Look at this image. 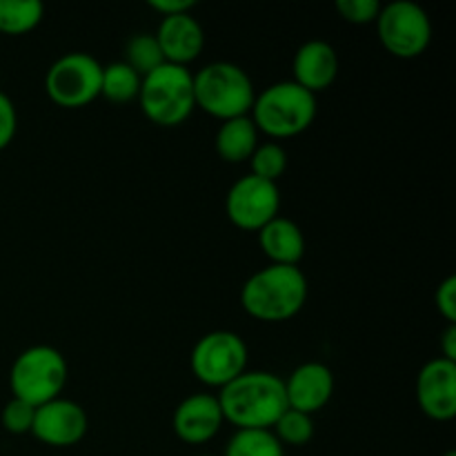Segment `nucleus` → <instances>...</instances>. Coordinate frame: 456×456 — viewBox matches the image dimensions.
Segmentation results:
<instances>
[{"label": "nucleus", "mask_w": 456, "mask_h": 456, "mask_svg": "<svg viewBox=\"0 0 456 456\" xmlns=\"http://www.w3.org/2000/svg\"><path fill=\"white\" fill-rule=\"evenodd\" d=\"M223 419L239 430H272L288 410L283 379L272 372H248L218 392Z\"/></svg>", "instance_id": "1"}, {"label": "nucleus", "mask_w": 456, "mask_h": 456, "mask_svg": "<svg viewBox=\"0 0 456 456\" xmlns=\"http://www.w3.org/2000/svg\"><path fill=\"white\" fill-rule=\"evenodd\" d=\"M307 301V279L298 265H267L254 272L240 289V305L263 323H283Z\"/></svg>", "instance_id": "2"}, {"label": "nucleus", "mask_w": 456, "mask_h": 456, "mask_svg": "<svg viewBox=\"0 0 456 456\" xmlns=\"http://www.w3.org/2000/svg\"><path fill=\"white\" fill-rule=\"evenodd\" d=\"M191 80H194V105L200 107L205 114L218 120H232L249 116L252 111L256 89L243 67L225 61L209 62L191 74Z\"/></svg>", "instance_id": "3"}, {"label": "nucleus", "mask_w": 456, "mask_h": 456, "mask_svg": "<svg viewBox=\"0 0 456 456\" xmlns=\"http://www.w3.org/2000/svg\"><path fill=\"white\" fill-rule=\"evenodd\" d=\"M249 118L272 138L298 136L314 123L316 96L294 80H281L256 94Z\"/></svg>", "instance_id": "4"}, {"label": "nucleus", "mask_w": 456, "mask_h": 456, "mask_svg": "<svg viewBox=\"0 0 456 456\" xmlns=\"http://www.w3.org/2000/svg\"><path fill=\"white\" fill-rule=\"evenodd\" d=\"M138 102L147 118L159 127H176L190 118L194 105V80L187 67L160 65L142 76Z\"/></svg>", "instance_id": "5"}, {"label": "nucleus", "mask_w": 456, "mask_h": 456, "mask_svg": "<svg viewBox=\"0 0 456 456\" xmlns=\"http://www.w3.org/2000/svg\"><path fill=\"white\" fill-rule=\"evenodd\" d=\"M67 361L56 347L34 346L16 356L9 370V387L13 399L40 408L58 399L67 386Z\"/></svg>", "instance_id": "6"}, {"label": "nucleus", "mask_w": 456, "mask_h": 456, "mask_svg": "<svg viewBox=\"0 0 456 456\" xmlns=\"http://www.w3.org/2000/svg\"><path fill=\"white\" fill-rule=\"evenodd\" d=\"M102 65L85 52H69L58 58L45 76V92L65 110H80L101 96Z\"/></svg>", "instance_id": "7"}, {"label": "nucleus", "mask_w": 456, "mask_h": 456, "mask_svg": "<svg viewBox=\"0 0 456 456\" xmlns=\"http://www.w3.org/2000/svg\"><path fill=\"white\" fill-rule=\"evenodd\" d=\"M377 34L383 47L396 58H419L432 40V22L426 9L412 0H392L377 18Z\"/></svg>", "instance_id": "8"}, {"label": "nucleus", "mask_w": 456, "mask_h": 456, "mask_svg": "<svg viewBox=\"0 0 456 456\" xmlns=\"http://www.w3.org/2000/svg\"><path fill=\"white\" fill-rule=\"evenodd\" d=\"M191 372L209 387H225L248 368V346L230 330H216L196 341L190 356Z\"/></svg>", "instance_id": "9"}, {"label": "nucleus", "mask_w": 456, "mask_h": 456, "mask_svg": "<svg viewBox=\"0 0 456 456\" xmlns=\"http://www.w3.org/2000/svg\"><path fill=\"white\" fill-rule=\"evenodd\" d=\"M281 191L276 183L263 178L248 176L239 178L225 196V212L239 230L258 232L263 225L279 216Z\"/></svg>", "instance_id": "10"}, {"label": "nucleus", "mask_w": 456, "mask_h": 456, "mask_svg": "<svg viewBox=\"0 0 456 456\" xmlns=\"http://www.w3.org/2000/svg\"><path fill=\"white\" fill-rule=\"evenodd\" d=\"M87 414L69 399H53L36 408L31 435L49 448H71L87 435Z\"/></svg>", "instance_id": "11"}, {"label": "nucleus", "mask_w": 456, "mask_h": 456, "mask_svg": "<svg viewBox=\"0 0 456 456\" xmlns=\"http://www.w3.org/2000/svg\"><path fill=\"white\" fill-rule=\"evenodd\" d=\"M417 401L423 414L435 421H450L456 414V363L432 359L417 377Z\"/></svg>", "instance_id": "12"}, {"label": "nucleus", "mask_w": 456, "mask_h": 456, "mask_svg": "<svg viewBox=\"0 0 456 456\" xmlns=\"http://www.w3.org/2000/svg\"><path fill=\"white\" fill-rule=\"evenodd\" d=\"M223 419L218 399L212 395H191L174 410L172 428L183 444L200 445L212 441L221 432Z\"/></svg>", "instance_id": "13"}, {"label": "nucleus", "mask_w": 456, "mask_h": 456, "mask_svg": "<svg viewBox=\"0 0 456 456\" xmlns=\"http://www.w3.org/2000/svg\"><path fill=\"white\" fill-rule=\"evenodd\" d=\"M289 410L314 414L330 403L334 395V374L323 363H303L283 381Z\"/></svg>", "instance_id": "14"}, {"label": "nucleus", "mask_w": 456, "mask_h": 456, "mask_svg": "<svg viewBox=\"0 0 456 456\" xmlns=\"http://www.w3.org/2000/svg\"><path fill=\"white\" fill-rule=\"evenodd\" d=\"M154 36L159 40L165 62H169V65L187 67L205 49L203 27L190 12L165 16Z\"/></svg>", "instance_id": "15"}, {"label": "nucleus", "mask_w": 456, "mask_h": 456, "mask_svg": "<svg viewBox=\"0 0 456 456\" xmlns=\"http://www.w3.org/2000/svg\"><path fill=\"white\" fill-rule=\"evenodd\" d=\"M294 83L301 85L310 94L325 92L332 87L338 76V53L325 40H307L298 47L292 61Z\"/></svg>", "instance_id": "16"}, {"label": "nucleus", "mask_w": 456, "mask_h": 456, "mask_svg": "<svg viewBox=\"0 0 456 456\" xmlns=\"http://www.w3.org/2000/svg\"><path fill=\"white\" fill-rule=\"evenodd\" d=\"M258 245L272 265H298L305 254V236L301 227L285 216L272 218L258 230Z\"/></svg>", "instance_id": "17"}, {"label": "nucleus", "mask_w": 456, "mask_h": 456, "mask_svg": "<svg viewBox=\"0 0 456 456\" xmlns=\"http://www.w3.org/2000/svg\"><path fill=\"white\" fill-rule=\"evenodd\" d=\"M216 154L225 163H243L249 160L254 150L258 147V129L249 116H240V118L223 120V125L216 132Z\"/></svg>", "instance_id": "18"}, {"label": "nucleus", "mask_w": 456, "mask_h": 456, "mask_svg": "<svg viewBox=\"0 0 456 456\" xmlns=\"http://www.w3.org/2000/svg\"><path fill=\"white\" fill-rule=\"evenodd\" d=\"M141 76L132 69L125 61L110 62L102 67L101 76V96H105L110 102L125 105L138 98L141 92Z\"/></svg>", "instance_id": "19"}, {"label": "nucleus", "mask_w": 456, "mask_h": 456, "mask_svg": "<svg viewBox=\"0 0 456 456\" xmlns=\"http://www.w3.org/2000/svg\"><path fill=\"white\" fill-rule=\"evenodd\" d=\"M43 12L38 0H0V34L20 36L36 29Z\"/></svg>", "instance_id": "20"}, {"label": "nucleus", "mask_w": 456, "mask_h": 456, "mask_svg": "<svg viewBox=\"0 0 456 456\" xmlns=\"http://www.w3.org/2000/svg\"><path fill=\"white\" fill-rule=\"evenodd\" d=\"M225 456H285V452L272 430H236Z\"/></svg>", "instance_id": "21"}, {"label": "nucleus", "mask_w": 456, "mask_h": 456, "mask_svg": "<svg viewBox=\"0 0 456 456\" xmlns=\"http://www.w3.org/2000/svg\"><path fill=\"white\" fill-rule=\"evenodd\" d=\"M125 62L136 71L138 76H147L154 69H159L160 65H165L163 52L159 47V40L154 34H134L127 40V47H125Z\"/></svg>", "instance_id": "22"}, {"label": "nucleus", "mask_w": 456, "mask_h": 456, "mask_svg": "<svg viewBox=\"0 0 456 456\" xmlns=\"http://www.w3.org/2000/svg\"><path fill=\"white\" fill-rule=\"evenodd\" d=\"M274 436L279 439L281 445H294V448H301V445L310 444V439L314 436V423H312L310 414H303L298 410H285L279 417V421L272 428Z\"/></svg>", "instance_id": "23"}, {"label": "nucleus", "mask_w": 456, "mask_h": 456, "mask_svg": "<svg viewBox=\"0 0 456 456\" xmlns=\"http://www.w3.org/2000/svg\"><path fill=\"white\" fill-rule=\"evenodd\" d=\"M249 167L252 176L263 178V181L276 183L288 169V154L279 142H258L254 154L249 156Z\"/></svg>", "instance_id": "24"}, {"label": "nucleus", "mask_w": 456, "mask_h": 456, "mask_svg": "<svg viewBox=\"0 0 456 456\" xmlns=\"http://www.w3.org/2000/svg\"><path fill=\"white\" fill-rule=\"evenodd\" d=\"M34 405L25 403L20 399H12L4 403L0 421H3V428L9 435H27V432H31V426H34Z\"/></svg>", "instance_id": "25"}, {"label": "nucleus", "mask_w": 456, "mask_h": 456, "mask_svg": "<svg viewBox=\"0 0 456 456\" xmlns=\"http://www.w3.org/2000/svg\"><path fill=\"white\" fill-rule=\"evenodd\" d=\"M383 4L379 0H338L337 12L341 18L352 25H370L377 22Z\"/></svg>", "instance_id": "26"}, {"label": "nucleus", "mask_w": 456, "mask_h": 456, "mask_svg": "<svg viewBox=\"0 0 456 456\" xmlns=\"http://www.w3.org/2000/svg\"><path fill=\"white\" fill-rule=\"evenodd\" d=\"M18 129L16 105L4 92H0V151L12 145Z\"/></svg>", "instance_id": "27"}, {"label": "nucleus", "mask_w": 456, "mask_h": 456, "mask_svg": "<svg viewBox=\"0 0 456 456\" xmlns=\"http://www.w3.org/2000/svg\"><path fill=\"white\" fill-rule=\"evenodd\" d=\"M435 305L439 314L448 321L450 325H456V276H448L444 283L436 288Z\"/></svg>", "instance_id": "28"}, {"label": "nucleus", "mask_w": 456, "mask_h": 456, "mask_svg": "<svg viewBox=\"0 0 456 456\" xmlns=\"http://www.w3.org/2000/svg\"><path fill=\"white\" fill-rule=\"evenodd\" d=\"M194 4V0H150V7L154 9V12H159L163 18L191 12Z\"/></svg>", "instance_id": "29"}, {"label": "nucleus", "mask_w": 456, "mask_h": 456, "mask_svg": "<svg viewBox=\"0 0 456 456\" xmlns=\"http://www.w3.org/2000/svg\"><path fill=\"white\" fill-rule=\"evenodd\" d=\"M441 352H444V359L456 363V325L448 323V328H445L444 337H441Z\"/></svg>", "instance_id": "30"}, {"label": "nucleus", "mask_w": 456, "mask_h": 456, "mask_svg": "<svg viewBox=\"0 0 456 456\" xmlns=\"http://www.w3.org/2000/svg\"><path fill=\"white\" fill-rule=\"evenodd\" d=\"M444 456H456V452H454V450H448V452H445Z\"/></svg>", "instance_id": "31"}, {"label": "nucleus", "mask_w": 456, "mask_h": 456, "mask_svg": "<svg viewBox=\"0 0 456 456\" xmlns=\"http://www.w3.org/2000/svg\"><path fill=\"white\" fill-rule=\"evenodd\" d=\"M200 456H209V454H200Z\"/></svg>", "instance_id": "32"}]
</instances>
